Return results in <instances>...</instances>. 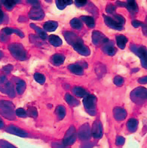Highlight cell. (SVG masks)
I'll use <instances>...</instances> for the list:
<instances>
[{"instance_id":"obj_1","label":"cell","mask_w":147,"mask_h":148,"mask_svg":"<svg viewBox=\"0 0 147 148\" xmlns=\"http://www.w3.org/2000/svg\"><path fill=\"white\" fill-rule=\"evenodd\" d=\"M8 49L12 56L18 60H25L27 59V51L21 44L12 43L8 45Z\"/></svg>"},{"instance_id":"obj_2","label":"cell","mask_w":147,"mask_h":148,"mask_svg":"<svg viewBox=\"0 0 147 148\" xmlns=\"http://www.w3.org/2000/svg\"><path fill=\"white\" fill-rule=\"evenodd\" d=\"M147 97V92L145 88H137L131 93V98L134 103L141 104L146 101Z\"/></svg>"},{"instance_id":"obj_3","label":"cell","mask_w":147,"mask_h":148,"mask_svg":"<svg viewBox=\"0 0 147 148\" xmlns=\"http://www.w3.org/2000/svg\"><path fill=\"white\" fill-rule=\"evenodd\" d=\"M83 103L85 108L88 111V113L91 116L96 114V104H97V98L94 95H88L84 97Z\"/></svg>"},{"instance_id":"obj_4","label":"cell","mask_w":147,"mask_h":148,"mask_svg":"<svg viewBox=\"0 0 147 148\" xmlns=\"http://www.w3.org/2000/svg\"><path fill=\"white\" fill-rule=\"evenodd\" d=\"M0 114L8 119H13L15 114L13 104L8 101H0Z\"/></svg>"},{"instance_id":"obj_5","label":"cell","mask_w":147,"mask_h":148,"mask_svg":"<svg viewBox=\"0 0 147 148\" xmlns=\"http://www.w3.org/2000/svg\"><path fill=\"white\" fill-rule=\"evenodd\" d=\"M0 89L4 93L8 94L10 97H14V91L12 83L3 76H0Z\"/></svg>"},{"instance_id":"obj_6","label":"cell","mask_w":147,"mask_h":148,"mask_svg":"<svg viewBox=\"0 0 147 148\" xmlns=\"http://www.w3.org/2000/svg\"><path fill=\"white\" fill-rule=\"evenodd\" d=\"M76 129L74 128V126H71L65 134V137L63 140V144L66 147L70 146V145H72L76 142Z\"/></svg>"},{"instance_id":"obj_7","label":"cell","mask_w":147,"mask_h":148,"mask_svg":"<svg viewBox=\"0 0 147 148\" xmlns=\"http://www.w3.org/2000/svg\"><path fill=\"white\" fill-rule=\"evenodd\" d=\"M131 50L139 57L141 60V64L144 68H146V49L145 47H137L134 45L131 46Z\"/></svg>"},{"instance_id":"obj_8","label":"cell","mask_w":147,"mask_h":148,"mask_svg":"<svg viewBox=\"0 0 147 148\" xmlns=\"http://www.w3.org/2000/svg\"><path fill=\"white\" fill-rule=\"evenodd\" d=\"M45 17V13L43 12V10L39 7H33L30 12H29V18L34 21H40L42 20Z\"/></svg>"},{"instance_id":"obj_9","label":"cell","mask_w":147,"mask_h":148,"mask_svg":"<svg viewBox=\"0 0 147 148\" xmlns=\"http://www.w3.org/2000/svg\"><path fill=\"white\" fill-rule=\"evenodd\" d=\"M92 41L95 45H103L109 41V39L101 32L94 31L92 33Z\"/></svg>"},{"instance_id":"obj_10","label":"cell","mask_w":147,"mask_h":148,"mask_svg":"<svg viewBox=\"0 0 147 148\" xmlns=\"http://www.w3.org/2000/svg\"><path fill=\"white\" fill-rule=\"evenodd\" d=\"M73 49L77 51L78 53H79L80 55H83V56H88L91 54V51L88 49V47L86 46L83 43L82 40L76 42L75 45H72Z\"/></svg>"},{"instance_id":"obj_11","label":"cell","mask_w":147,"mask_h":148,"mask_svg":"<svg viewBox=\"0 0 147 148\" xmlns=\"http://www.w3.org/2000/svg\"><path fill=\"white\" fill-rule=\"evenodd\" d=\"M92 136L94 138H101L103 135V126L100 120H96L93 123L92 130L91 131Z\"/></svg>"},{"instance_id":"obj_12","label":"cell","mask_w":147,"mask_h":148,"mask_svg":"<svg viewBox=\"0 0 147 148\" xmlns=\"http://www.w3.org/2000/svg\"><path fill=\"white\" fill-rule=\"evenodd\" d=\"M103 18H104V21L106 24L110 28H112V29H116V30H122L123 29L124 26L122 25L118 21H116L114 18H110V17H108V16L106 15H103Z\"/></svg>"},{"instance_id":"obj_13","label":"cell","mask_w":147,"mask_h":148,"mask_svg":"<svg viewBox=\"0 0 147 148\" xmlns=\"http://www.w3.org/2000/svg\"><path fill=\"white\" fill-rule=\"evenodd\" d=\"M6 132L10 134H15L17 136L21 137V138H26V137L28 136V134L27 132H26L25 131H23V129H20L18 127L14 126V125H10L6 128Z\"/></svg>"},{"instance_id":"obj_14","label":"cell","mask_w":147,"mask_h":148,"mask_svg":"<svg viewBox=\"0 0 147 148\" xmlns=\"http://www.w3.org/2000/svg\"><path fill=\"white\" fill-rule=\"evenodd\" d=\"M64 37H65V39L67 41V42L69 44H70L71 45H75L76 42H78L81 41V39H80L79 37H78L76 34H75L72 32H70V31H66L64 33Z\"/></svg>"},{"instance_id":"obj_15","label":"cell","mask_w":147,"mask_h":148,"mask_svg":"<svg viewBox=\"0 0 147 148\" xmlns=\"http://www.w3.org/2000/svg\"><path fill=\"white\" fill-rule=\"evenodd\" d=\"M91 134V129L89 128V125L88 124H85L80 128L79 137L81 140H88L90 138Z\"/></svg>"},{"instance_id":"obj_16","label":"cell","mask_w":147,"mask_h":148,"mask_svg":"<svg viewBox=\"0 0 147 148\" xmlns=\"http://www.w3.org/2000/svg\"><path fill=\"white\" fill-rule=\"evenodd\" d=\"M103 51L109 56H113L116 54V49L113 45V43L109 40L107 42H106L103 45Z\"/></svg>"},{"instance_id":"obj_17","label":"cell","mask_w":147,"mask_h":148,"mask_svg":"<svg viewBox=\"0 0 147 148\" xmlns=\"http://www.w3.org/2000/svg\"><path fill=\"white\" fill-rule=\"evenodd\" d=\"M113 114H114L115 119L118 121L123 120L127 116V113H126L125 110L122 107H116L113 110Z\"/></svg>"},{"instance_id":"obj_18","label":"cell","mask_w":147,"mask_h":148,"mask_svg":"<svg viewBox=\"0 0 147 148\" xmlns=\"http://www.w3.org/2000/svg\"><path fill=\"white\" fill-rule=\"evenodd\" d=\"M58 23L54 21H49L45 22L43 25V28L45 29V31L47 32H53L57 28Z\"/></svg>"},{"instance_id":"obj_19","label":"cell","mask_w":147,"mask_h":148,"mask_svg":"<svg viewBox=\"0 0 147 148\" xmlns=\"http://www.w3.org/2000/svg\"><path fill=\"white\" fill-rule=\"evenodd\" d=\"M116 43L118 45V48H120L121 49H123L125 48V45L128 42V39L127 37L124 36V35H118L116 37Z\"/></svg>"},{"instance_id":"obj_20","label":"cell","mask_w":147,"mask_h":148,"mask_svg":"<svg viewBox=\"0 0 147 148\" xmlns=\"http://www.w3.org/2000/svg\"><path fill=\"white\" fill-rule=\"evenodd\" d=\"M125 7L128 8V10L131 13H136V12H138L137 4L134 0L128 1L125 3Z\"/></svg>"},{"instance_id":"obj_21","label":"cell","mask_w":147,"mask_h":148,"mask_svg":"<svg viewBox=\"0 0 147 148\" xmlns=\"http://www.w3.org/2000/svg\"><path fill=\"white\" fill-rule=\"evenodd\" d=\"M51 60H52V63L55 66H60L64 64V60H65V57L60 54H55L52 56Z\"/></svg>"},{"instance_id":"obj_22","label":"cell","mask_w":147,"mask_h":148,"mask_svg":"<svg viewBox=\"0 0 147 148\" xmlns=\"http://www.w3.org/2000/svg\"><path fill=\"white\" fill-rule=\"evenodd\" d=\"M68 69L71 71L72 73L76 75H82L84 73L83 67L79 64H71L68 66Z\"/></svg>"},{"instance_id":"obj_23","label":"cell","mask_w":147,"mask_h":148,"mask_svg":"<svg viewBox=\"0 0 147 148\" xmlns=\"http://www.w3.org/2000/svg\"><path fill=\"white\" fill-rule=\"evenodd\" d=\"M49 42L55 47L60 46L62 45V39L56 35H51L49 36Z\"/></svg>"},{"instance_id":"obj_24","label":"cell","mask_w":147,"mask_h":148,"mask_svg":"<svg viewBox=\"0 0 147 148\" xmlns=\"http://www.w3.org/2000/svg\"><path fill=\"white\" fill-rule=\"evenodd\" d=\"M72 92H73L75 95L78 96V97H85V96H87L88 95V93L85 88L79 87V86L72 88Z\"/></svg>"},{"instance_id":"obj_25","label":"cell","mask_w":147,"mask_h":148,"mask_svg":"<svg viewBox=\"0 0 147 148\" xmlns=\"http://www.w3.org/2000/svg\"><path fill=\"white\" fill-rule=\"evenodd\" d=\"M30 27H31L33 29H35L36 32L38 33L39 36L40 37L41 39H42V40H45V39H47V34L44 29H41L40 27H37V26L35 25V24H33V23H31V24H30Z\"/></svg>"},{"instance_id":"obj_26","label":"cell","mask_w":147,"mask_h":148,"mask_svg":"<svg viewBox=\"0 0 147 148\" xmlns=\"http://www.w3.org/2000/svg\"><path fill=\"white\" fill-rule=\"evenodd\" d=\"M138 125V122L137 119H131L128 121L127 123V127H128V129L130 132H134L137 130Z\"/></svg>"},{"instance_id":"obj_27","label":"cell","mask_w":147,"mask_h":148,"mask_svg":"<svg viewBox=\"0 0 147 148\" xmlns=\"http://www.w3.org/2000/svg\"><path fill=\"white\" fill-rule=\"evenodd\" d=\"M2 33H4L5 35L7 36H10L12 33H16V34H18L20 37H22L23 38L24 36H23V33H22L21 31H20L18 29H12V28H9V27H5L4 29H2Z\"/></svg>"},{"instance_id":"obj_28","label":"cell","mask_w":147,"mask_h":148,"mask_svg":"<svg viewBox=\"0 0 147 148\" xmlns=\"http://www.w3.org/2000/svg\"><path fill=\"white\" fill-rule=\"evenodd\" d=\"M81 21L85 22L86 23V25L90 28L94 27L95 26V21L94 18L92 17H89V16H82L81 17Z\"/></svg>"},{"instance_id":"obj_29","label":"cell","mask_w":147,"mask_h":148,"mask_svg":"<svg viewBox=\"0 0 147 148\" xmlns=\"http://www.w3.org/2000/svg\"><path fill=\"white\" fill-rule=\"evenodd\" d=\"M56 113L57 115L58 119H60V120L64 119L66 114V109H65V107L61 105L58 106L56 109Z\"/></svg>"},{"instance_id":"obj_30","label":"cell","mask_w":147,"mask_h":148,"mask_svg":"<svg viewBox=\"0 0 147 148\" xmlns=\"http://www.w3.org/2000/svg\"><path fill=\"white\" fill-rule=\"evenodd\" d=\"M70 25L72 28L76 29H80L82 28L83 24H82V21L80 19L78 18H74L70 21Z\"/></svg>"},{"instance_id":"obj_31","label":"cell","mask_w":147,"mask_h":148,"mask_svg":"<svg viewBox=\"0 0 147 148\" xmlns=\"http://www.w3.org/2000/svg\"><path fill=\"white\" fill-rule=\"evenodd\" d=\"M65 100H66V101L67 102L68 104H70L71 106H77L79 104V101L77 100L70 94H66Z\"/></svg>"},{"instance_id":"obj_32","label":"cell","mask_w":147,"mask_h":148,"mask_svg":"<svg viewBox=\"0 0 147 148\" xmlns=\"http://www.w3.org/2000/svg\"><path fill=\"white\" fill-rule=\"evenodd\" d=\"M16 89L19 95L23 94L24 90L26 89V82L23 80H19V82H17V85H16Z\"/></svg>"},{"instance_id":"obj_33","label":"cell","mask_w":147,"mask_h":148,"mask_svg":"<svg viewBox=\"0 0 147 148\" xmlns=\"http://www.w3.org/2000/svg\"><path fill=\"white\" fill-rule=\"evenodd\" d=\"M72 3V1H66V0H64V1H60V0H58L56 1V5L57 7L59 9L62 10L66 8L67 5H70Z\"/></svg>"},{"instance_id":"obj_34","label":"cell","mask_w":147,"mask_h":148,"mask_svg":"<svg viewBox=\"0 0 147 148\" xmlns=\"http://www.w3.org/2000/svg\"><path fill=\"white\" fill-rule=\"evenodd\" d=\"M2 4L4 5V6L8 10H12V8L14 7V5H16V3L18 2L16 1H14V0H5V1H2Z\"/></svg>"},{"instance_id":"obj_35","label":"cell","mask_w":147,"mask_h":148,"mask_svg":"<svg viewBox=\"0 0 147 148\" xmlns=\"http://www.w3.org/2000/svg\"><path fill=\"white\" fill-rule=\"evenodd\" d=\"M34 79L39 84H44L45 82V76L43 74L39 73H36L34 74Z\"/></svg>"},{"instance_id":"obj_36","label":"cell","mask_w":147,"mask_h":148,"mask_svg":"<svg viewBox=\"0 0 147 148\" xmlns=\"http://www.w3.org/2000/svg\"><path fill=\"white\" fill-rule=\"evenodd\" d=\"M16 116H18V117H21V118H25L27 116V111L23 108H18L15 110Z\"/></svg>"},{"instance_id":"obj_37","label":"cell","mask_w":147,"mask_h":148,"mask_svg":"<svg viewBox=\"0 0 147 148\" xmlns=\"http://www.w3.org/2000/svg\"><path fill=\"white\" fill-rule=\"evenodd\" d=\"M0 148H17L12 144L4 140H0Z\"/></svg>"},{"instance_id":"obj_38","label":"cell","mask_w":147,"mask_h":148,"mask_svg":"<svg viewBox=\"0 0 147 148\" xmlns=\"http://www.w3.org/2000/svg\"><path fill=\"white\" fill-rule=\"evenodd\" d=\"M112 18H114L116 21H118V23H121L122 25L124 26V22H125V20H124V18H123L122 15H120V14H115L114 17H113Z\"/></svg>"},{"instance_id":"obj_39","label":"cell","mask_w":147,"mask_h":148,"mask_svg":"<svg viewBox=\"0 0 147 148\" xmlns=\"http://www.w3.org/2000/svg\"><path fill=\"white\" fill-rule=\"evenodd\" d=\"M27 115L30 116L32 117H36L38 115V113H37V110L36 108L34 107H32V108H29L27 112Z\"/></svg>"},{"instance_id":"obj_40","label":"cell","mask_w":147,"mask_h":148,"mask_svg":"<svg viewBox=\"0 0 147 148\" xmlns=\"http://www.w3.org/2000/svg\"><path fill=\"white\" fill-rule=\"evenodd\" d=\"M114 83L116 84V86H121L122 84L124 83V79L122 78V76H116L114 79Z\"/></svg>"},{"instance_id":"obj_41","label":"cell","mask_w":147,"mask_h":148,"mask_svg":"<svg viewBox=\"0 0 147 148\" xmlns=\"http://www.w3.org/2000/svg\"><path fill=\"white\" fill-rule=\"evenodd\" d=\"M106 11H107V12L109 13V14H113L116 12V6L111 4L108 5L107 8H106Z\"/></svg>"},{"instance_id":"obj_42","label":"cell","mask_w":147,"mask_h":148,"mask_svg":"<svg viewBox=\"0 0 147 148\" xmlns=\"http://www.w3.org/2000/svg\"><path fill=\"white\" fill-rule=\"evenodd\" d=\"M88 2L85 0H76L75 1V4L78 6V7H81V6H84L87 4Z\"/></svg>"},{"instance_id":"obj_43","label":"cell","mask_w":147,"mask_h":148,"mask_svg":"<svg viewBox=\"0 0 147 148\" xmlns=\"http://www.w3.org/2000/svg\"><path fill=\"white\" fill-rule=\"evenodd\" d=\"M124 140H124V138H123V137L118 136V137H117V138H116V143L117 145H122V144H124Z\"/></svg>"},{"instance_id":"obj_44","label":"cell","mask_w":147,"mask_h":148,"mask_svg":"<svg viewBox=\"0 0 147 148\" xmlns=\"http://www.w3.org/2000/svg\"><path fill=\"white\" fill-rule=\"evenodd\" d=\"M132 25L134 26V27H136V28H137V27H141V26H143V23H142V22H140V21H132Z\"/></svg>"},{"instance_id":"obj_45","label":"cell","mask_w":147,"mask_h":148,"mask_svg":"<svg viewBox=\"0 0 147 148\" xmlns=\"http://www.w3.org/2000/svg\"><path fill=\"white\" fill-rule=\"evenodd\" d=\"M12 69H13V66L12 65H7V66H5L3 68V70L5 73H10L12 70Z\"/></svg>"},{"instance_id":"obj_46","label":"cell","mask_w":147,"mask_h":148,"mask_svg":"<svg viewBox=\"0 0 147 148\" xmlns=\"http://www.w3.org/2000/svg\"><path fill=\"white\" fill-rule=\"evenodd\" d=\"M51 148H68L66 146H64V144H53Z\"/></svg>"},{"instance_id":"obj_47","label":"cell","mask_w":147,"mask_h":148,"mask_svg":"<svg viewBox=\"0 0 147 148\" xmlns=\"http://www.w3.org/2000/svg\"><path fill=\"white\" fill-rule=\"evenodd\" d=\"M28 3H29V4L33 5L34 7H37V6H39V2H38V1H28Z\"/></svg>"},{"instance_id":"obj_48","label":"cell","mask_w":147,"mask_h":148,"mask_svg":"<svg viewBox=\"0 0 147 148\" xmlns=\"http://www.w3.org/2000/svg\"><path fill=\"white\" fill-rule=\"evenodd\" d=\"M138 82L141 84H146L147 83V78L146 77H143V78H140Z\"/></svg>"},{"instance_id":"obj_49","label":"cell","mask_w":147,"mask_h":148,"mask_svg":"<svg viewBox=\"0 0 147 148\" xmlns=\"http://www.w3.org/2000/svg\"><path fill=\"white\" fill-rule=\"evenodd\" d=\"M3 18H4V14H3V12L0 10V22L2 21Z\"/></svg>"},{"instance_id":"obj_50","label":"cell","mask_w":147,"mask_h":148,"mask_svg":"<svg viewBox=\"0 0 147 148\" xmlns=\"http://www.w3.org/2000/svg\"><path fill=\"white\" fill-rule=\"evenodd\" d=\"M4 127V123H3V121L2 120V119L0 118V129H2Z\"/></svg>"},{"instance_id":"obj_51","label":"cell","mask_w":147,"mask_h":148,"mask_svg":"<svg viewBox=\"0 0 147 148\" xmlns=\"http://www.w3.org/2000/svg\"><path fill=\"white\" fill-rule=\"evenodd\" d=\"M2 55H3V54H2V51H0V58H2Z\"/></svg>"}]
</instances>
